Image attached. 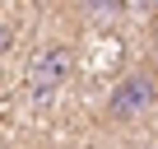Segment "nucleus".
Masks as SVG:
<instances>
[{
	"label": "nucleus",
	"mask_w": 158,
	"mask_h": 149,
	"mask_svg": "<svg viewBox=\"0 0 158 149\" xmlns=\"http://www.w3.org/2000/svg\"><path fill=\"white\" fill-rule=\"evenodd\" d=\"M70 65H74L70 47H47V51L33 61V70H28V93H33V98L56 93V89H60V79L70 74Z\"/></svg>",
	"instance_id": "obj_2"
},
{
	"label": "nucleus",
	"mask_w": 158,
	"mask_h": 149,
	"mask_svg": "<svg viewBox=\"0 0 158 149\" xmlns=\"http://www.w3.org/2000/svg\"><path fill=\"white\" fill-rule=\"evenodd\" d=\"M153 149H158V144H153Z\"/></svg>",
	"instance_id": "obj_6"
},
{
	"label": "nucleus",
	"mask_w": 158,
	"mask_h": 149,
	"mask_svg": "<svg viewBox=\"0 0 158 149\" xmlns=\"http://www.w3.org/2000/svg\"><path fill=\"white\" fill-rule=\"evenodd\" d=\"M149 70H153V79H158V47H153V65H149Z\"/></svg>",
	"instance_id": "obj_4"
},
{
	"label": "nucleus",
	"mask_w": 158,
	"mask_h": 149,
	"mask_svg": "<svg viewBox=\"0 0 158 149\" xmlns=\"http://www.w3.org/2000/svg\"><path fill=\"white\" fill-rule=\"evenodd\" d=\"M121 5L126 0H79V10H89L93 19H112V14H121Z\"/></svg>",
	"instance_id": "obj_3"
},
{
	"label": "nucleus",
	"mask_w": 158,
	"mask_h": 149,
	"mask_svg": "<svg viewBox=\"0 0 158 149\" xmlns=\"http://www.w3.org/2000/svg\"><path fill=\"white\" fill-rule=\"evenodd\" d=\"M0 51H5V23H0Z\"/></svg>",
	"instance_id": "obj_5"
},
{
	"label": "nucleus",
	"mask_w": 158,
	"mask_h": 149,
	"mask_svg": "<svg viewBox=\"0 0 158 149\" xmlns=\"http://www.w3.org/2000/svg\"><path fill=\"white\" fill-rule=\"evenodd\" d=\"M153 103H158V79H153V70H130L126 79L107 93L102 121H107V126H130V121H139Z\"/></svg>",
	"instance_id": "obj_1"
}]
</instances>
